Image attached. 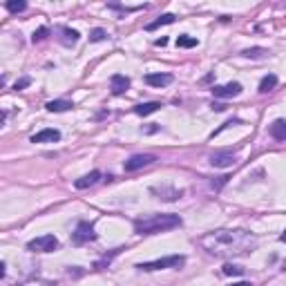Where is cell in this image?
Instances as JSON below:
<instances>
[{
  "label": "cell",
  "instance_id": "cell-3",
  "mask_svg": "<svg viewBox=\"0 0 286 286\" xmlns=\"http://www.w3.org/2000/svg\"><path fill=\"white\" fill-rule=\"evenodd\" d=\"M186 264V257L181 255H172V257H164V259H152V262H141L136 264V269L141 271H161V269H179Z\"/></svg>",
  "mask_w": 286,
  "mask_h": 286
},
{
  "label": "cell",
  "instance_id": "cell-2",
  "mask_svg": "<svg viewBox=\"0 0 286 286\" xmlns=\"http://www.w3.org/2000/svg\"><path fill=\"white\" fill-rule=\"evenodd\" d=\"M181 226V217L179 215H152L146 219H139L135 224V230L139 235H154V233H164V230H172V228Z\"/></svg>",
  "mask_w": 286,
  "mask_h": 286
},
{
  "label": "cell",
  "instance_id": "cell-25",
  "mask_svg": "<svg viewBox=\"0 0 286 286\" xmlns=\"http://www.w3.org/2000/svg\"><path fill=\"white\" fill-rule=\"evenodd\" d=\"M45 36H47V27H41V30H36V31H34L31 41H34V43H41L43 38H45Z\"/></svg>",
  "mask_w": 286,
  "mask_h": 286
},
{
  "label": "cell",
  "instance_id": "cell-27",
  "mask_svg": "<svg viewBox=\"0 0 286 286\" xmlns=\"http://www.w3.org/2000/svg\"><path fill=\"white\" fill-rule=\"evenodd\" d=\"M30 78H20V81L16 83V90H23V88H27V85H30Z\"/></svg>",
  "mask_w": 286,
  "mask_h": 286
},
{
  "label": "cell",
  "instance_id": "cell-6",
  "mask_svg": "<svg viewBox=\"0 0 286 286\" xmlns=\"http://www.w3.org/2000/svg\"><path fill=\"white\" fill-rule=\"evenodd\" d=\"M96 240V233H94V226L88 222H81L74 230V241L76 244H85V241H94Z\"/></svg>",
  "mask_w": 286,
  "mask_h": 286
},
{
  "label": "cell",
  "instance_id": "cell-30",
  "mask_svg": "<svg viewBox=\"0 0 286 286\" xmlns=\"http://www.w3.org/2000/svg\"><path fill=\"white\" fill-rule=\"evenodd\" d=\"M233 286H253L251 282H240V284H233Z\"/></svg>",
  "mask_w": 286,
  "mask_h": 286
},
{
  "label": "cell",
  "instance_id": "cell-31",
  "mask_svg": "<svg viewBox=\"0 0 286 286\" xmlns=\"http://www.w3.org/2000/svg\"><path fill=\"white\" fill-rule=\"evenodd\" d=\"M280 241H284V244H286V230H284V233L280 235Z\"/></svg>",
  "mask_w": 286,
  "mask_h": 286
},
{
  "label": "cell",
  "instance_id": "cell-17",
  "mask_svg": "<svg viewBox=\"0 0 286 286\" xmlns=\"http://www.w3.org/2000/svg\"><path fill=\"white\" fill-rule=\"evenodd\" d=\"M159 107H161V103H154V101H152V103H141V105H136L135 112L139 117H148V114H154Z\"/></svg>",
  "mask_w": 286,
  "mask_h": 286
},
{
  "label": "cell",
  "instance_id": "cell-16",
  "mask_svg": "<svg viewBox=\"0 0 286 286\" xmlns=\"http://www.w3.org/2000/svg\"><path fill=\"white\" fill-rule=\"evenodd\" d=\"M47 112H67V110H72V103L70 101H63V99H59V101H49V103H47Z\"/></svg>",
  "mask_w": 286,
  "mask_h": 286
},
{
  "label": "cell",
  "instance_id": "cell-8",
  "mask_svg": "<svg viewBox=\"0 0 286 286\" xmlns=\"http://www.w3.org/2000/svg\"><path fill=\"white\" fill-rule=\"evenodd\" d=\"M235 164V152L230 150H222V152H215L211 154V166L215 168H228V166Z\"/></svg>",
  "mask_w": 286,
  "mask_h": 286
},
{
  "label": "cell",
  "instance_id": "cell-28",
  "mask_svg": "<svg viewBox=\"0 0 286 286\" xmlns=\"http://www.w3.org/2000/svg\"><path fill=\"white\" fill-rule=\"evenodd\" d=\"M154 45H157V47H166V45H168V38L164 36V38H159V41L154 43Z\"/></svg>",
  "mask_w": 286,
  "mask_h": 286
},
{
  "label": "cell",
  "instance_id": "cell-22",
  "mask_svg": "<svg viewBox=\"0 0 286 286\" xmlns=\"http://www.w3.org/2000/svg\"><path fill=\"white\" fill-rule=\"evenodd\" d=\"M177 47H197V38H193V36H188V34H181L177 38Z\"/></svg>",
  "mask_w": 286,
  "mask_h": 286
},
{
  "label": "cell",
  "instance_id": "cell-4",
  "mask_svg": "<svg viewBox=\"0 0 286 286\" xmlns=\"http://www.w3.org/2000/svg\"><path fill=\"white\" fill-rule=\"evenodd\" d=\"M59 248V240L54 235H43V237H36L27 244V251L31 253H52Z\"/></svg>",
  "mask_w": 286,
  "mask_h": 286
},
{
  "label": "cell",
  "instance_id": "cell-11",
  "mask_svg": "<svg viewBox=\"0 0 286 286\" xmlns=\"http://www.w3.org/2000/svg\"><path fill=\"white\" fill-rule=\"evenodd\" d=\"M60 139V132L59 130H54V128H47V130H41L38 135L31 136V143H45V141H59Z\"/></svg>",
  "mask_w": 286,
  "mask_h": 286
},
{
  "label": "cell",
  "instance_id": "cell-18",
  "mask_svg": "<svg viewBox=\"0 0 286 286\" xmlns=\"http://www.w3.org/2000/svg\"><path fill=\"white\" fill-rule=\"evenodd\" d=\"M172 23H175V16H172V14H164V16H159L154 23L148 25L146 30H148V31H154L157 27H161V25H172Z\"/></svg>",
  "mask_w": 286,
  "mask_h": 286
},
{
  "label": "cell",
  "instance_id": "cell-13",
  "mask_svg": "<svg viewBox=\"0 0 286 286\" xmlns=\"http://www.w3.org/2000/svg\"><path fill=\"white\" fill-rule=\"evenodd\" d=\"M101 179V172L99 170H92V172H90V175H85V177H81V179H76V183L74 186L76 188H90V186H94V183H96V181Z\"/></svg>",
  "mask_w": 286,
  "mask_h": 286
},
{
  "label": "cell",
  "instance_id": "cell-10",
  "mask_svg": "<svg viewBox=\"0 0 286 286\" xmlns=\"http://www.w3.org/2000/svg\"><path fill=\"white\" fill-rule=\"evenodd\" d=\"M130 88V78L128 76H123V74H114L110 78V90H112V94H123L125 90Z\"/></svg>",
  "mask_w": 286,
  "mask_h": 286
},
{
  "label": "cell",
  "instance_id": "cell-14",
  "mask_svg": "<svg viewBox=\"0 0 286 286\" xmlns=\"http://www.w3.org/2000/svg\"><path fill=\"white\" fill-rule=\"evenodd\" d=\"M271 136H273L275 141H286V121L277 119V121L271 125Z\"/></svg>",
  "mask_w": 286,
  "mask_h": 286
},
{
  "label": "cell",
  "instance_id": "cell-9",
  "mask_svg": "<svg viewBox=\"0 0 286 286\" xmlns=\"http://www.w3.org/2000/svg\"><path fill=\"white\" fill-rule=\"evenodd\" d=\"M150 193L157 195V197L164 199V201H177V199L181 197V190H177V188H170V186H154Z\"/></svg>",
  "mask_w": 286,
  "mask_h": 286
},
{
  "label": "cell",
  "instance_id": "cell-19",
  "mask_svg": "<svg viewBox=\"0 0 286 286\" xmlns=\"http://www.w3.org/2000/svg\"><path fill=\"white\" fill-rule=\"evenodd\" d=\"M275 85H277V76H275V74L264 76L262 83H259V92H262V94H269L271 90L275 88Z\"/></svg>",
  "mask_w": 286,
  "mask_h": 286
},
{
  "label": "cell",
  "instance_id": "cell-26",
  "mask_svg": "<svg viewBox=\"0 0 286 286\" xmlns=\"http://www.w3.org/2000/svg\"><path fill=\"white\" fill-rule=\"evenodd\" d=\"M23 286H54L52 282H45V280H30V282H25Z\"/></svg>",
  "mask_w": 286,
  "mask_h": 286
},
{
  "label": "cell",
  "instance_id": "cell-12",
  "mask_svg": "<svg viewBox=\"0 0 286 286\" xmlns=\"http://www.w3.org/2000/svg\"><path fill=\"white\" fill-rule=\"evenodd\" d=\"M146 83L148 85H152V88H166V85L172 83V76L170 74H148Z\"/></svg>",
  "mask_w": 286,
  "mask_h": 286
},
{
  "label": "cell",
  "instance_id": "cell-23",
  "mask_svg": "<svg viewBox=\"0 0 286 286\" xmlns=\"http://www.w3.org/2000/svg\"><path fill=\"white\" fill-rule=\"evenodd\" d=\"M105 38H107V31H105V30H101V27H96V30L90 31V41H92V43L105 41Z\"/></svg>",
  "mask_w": 286,
  "mask_h": 286
},
{
  "label": "cell",
  "instance_id": "cell-24",
  "mask_svg": "<svg viewBox=\"0 0 286 286\" xmlns=\"http://www.w3.org/2000/svg\"><path fill=\"white\" fill-rule=\"evenodd\" d=\"M224 275L237 277V275H244V269H241V266H233V264H226V266H224Z\"/></svg>",
  "mask_w": 286,
  "mask_h": 286
},
{
  "label": "cell",
  "instance_id": "cell-20",
  "mask_svg": "<svg viewBox=\"0 0 286 286\" xmlns=\"http://www.w3.org/2000/svg\"><path fill=\"white\" fill-rule=\"evenodd\" d=\"M269 54V49H264V47H251V49H244L241 56L244 59H264Z\"/></svg>",
  "mask_w": 286,
  "mask_h": 286
},
{
  "label": "cell",
  "instance_id": "cell-29",
  "mask_svg": "<svg viewBox=\"0 0 286 286\" xmlns=\"http://www.w3.org/2000/svg\"><path fill=\"white\" fill-rule=\"evenodd\" d=\"M212 110H217V112H224V110H226V105H222V103H215V105H212Z\"/></svg>",
  "mask_w": 286,
  "mask_h": 286
},
{
  "label": "cell",
  "instance_id": "cell-1",
  "mask_svg": "<svg viewBox=\"0 0 286 286\" xmlns=\"http://www.w3.org/2000/svg\"><path fill=\"white\" fill-rule=\"evenodd\" d=\"M201 246L211 255L217 257H235L244 255L255 246V237L244 230H217V233H208L201 240Z\"/></svg>",
  "mask_w": 286,
  "mask_h": 286
},
{
  "label": "cell",
  "instance_id": "cell-15",
  "mask_svg": "<svg viewBox=\"0 0 286 286\" xmlns=\"http://www.w3.org/2000/svg\"><path fill=\"white\" fill-rule=\"evenodd\" d=\"M60 43L63 45H67V47H72V45H76L78 43V31L76 30H70V27H60Z\"/></svg>",
  "mask_w": 286,
  "mask_h": 286
},
{
  "label": "cell",
  "instance_id": "cell-7",
  "mask_svg": "<svg viewBox=\"0 0 286 286\" xmlns=\"http://www.w3.org/2000/svg\"><path fill=\"white\" fill-rule=\"evenodd\" d=\"M212 94L219 96V99H233L237 94H241V85L240 83H226V85H215Z\"/></svg>",
  "mask_w": 286,
  "mask_h": 286
},
{
  "label": "cell",
  "instance_id": "cell-21",
  "mask_svg": "<svg viewBox=\"0 0 286 286\" xmlns=\"http://www.w3.org/2000/svg\"><path fill=\"white\" fill-rule=\"evenodd\" d=\"M5 7L12 14H18V12H25V9H27V2H23V0H7Z\"/></svg>",
  "mask_w": 286,
  "mask_h": 286
},
{
  "label": "cell",
  "instance_id": "cell-5",
  "mask_svg": "<svg viewBox=\"0 0 286 286\" xmlns=\"http://www.w3.org/2000/svg\"><path fill=\"white\" fill-rule=\"evenodd\" d=\"M157 161V157L154 154H132V157L125 161V172H135V170H139V168H146V166H150V164H154Z\"/></svg>",
  "mask_w": 286,
  "mask_h": 286
}]
</instances>
